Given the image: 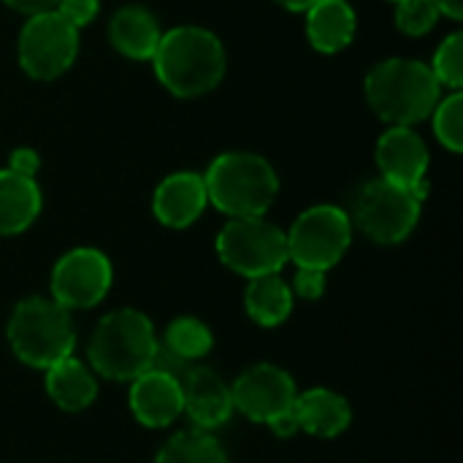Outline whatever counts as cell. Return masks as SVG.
I'll use <instances>...</instances> for the list:
<instances>
[{
  "instance_id": "6da1fadb",
  "label": "cell",
  "mask_w": 463,
  "mask_h": 463,
  "mask_svg": "<svg viewBox=\"0 0 463 463\" xmlns=\"http://www.w3.org/2000/svg\"><path fill=\"white\" fill-rule=\"evenodd\" d=\"M149 62L157 81L176 98H198L212 92L228 68L222 41L212 30L195 24H182L163 33Z\"/></svg>"
},
{
  "instance_id": "7a4b0ae2",
  "label": "cell",
  "mask_w": 463,
  "mask_h": 463,
  "mask_svg": "<svg viewBox=\"0 0 463 463\" xmlns=\"http://www.w3.org/2000/svg\"><path fill=\"white\" fill-rule=\"evenodd\" d=\"M366 100L374 114L391 125H407L431 117L442 98V84L420 60L391 57L366 73Z\"/></svg>"
},
{
  "instance_id": "3957f363",
  "label": "cell",
  "mask_w": 463,
  "mask_h": 463,
  "mask_svg": "<svg viewBox=\"0 0 463 463\" xmlns=\"http://www.w3.org/2000/svg\"><path fill=\"white\" fill-rule=\"evenodd\" d=\"M157 336L152 320L138 309L109 312L92 331L90 364L114 383H133L152 369L157 355Z\"/></svg>"
},
{
  "instance_id": "277c9868",
  "label": "cell",
  "mask_w": 463,
  "mask_h": 463,
  "mask_svg": "<svg viewBox=\"0 0 463 463\" xmlns=\"http://www.w3.org/2000/svg\"><path fill=\"white\" fill-rule=\"evenodd\" d=\"M209 203L228 217H263L279 193L274 165L255 152H222L203 174Z\"/></svg>"
},
{
  "instance_id": "5b68a950",
  "label": "cell",
  "mask_w": 463,
  "mask_h": 463,
  "mask_svg": "<svg viewBox=\"0 0 463 463\" xmlns=\"http://www.w3.org/2000/svg\"><path fill=\"white\" fill-rule=\"evenodd\" d=\"M8 345L14 355L33 366L49 369L68 358L76 345L73 323L68 309H62L54 298L33 296L16 304L8 320Z\"/></svg>"
},
{
  "instance_id": "8992f818",
  "label": "cell",
  "mask_w": 463,
  "mask_h": 463,
  "mask_svg": "<svg viewBox=\"0 0 463 463\" xmlns=\"http://www.w3.org/2000/svg\"><path fill=\"white\" fill-rule=\"evenodd\" d=\"M217 255L247 279L279 274L288 263V233L263 217H231L217 236Z\"/></svg>"
},
{
  "instance_id": "52a82bcc",
  "label": "cell",
  "mask_w": 463,
  "mask_h": 463,
  "mask_svg": "<svg viewBox=\"0 0 463 463\" xmlns=\"http://www.w3.org/2000/svg\"><path fill=\"white\" fill-rule=\"evenodd\" d=\"M353 241V220L345 209L320 203L301 212L288 233V260L298 269H334Z\"/></svg>"
},
{
  "instance_id": "ba28073f",
  "label": "cell",
  "mask_w": 463,
  "mask_h": 463,
  "mask_svg": "<svg viewBox=\"0 0 463 463\" xmlns=\"http://www.w3.org/2000/svg\"><path fill=\"white\" fill-rule=\"evenodd\" d=\"M364 236L377 244L404 241L420 220V198L388 179L366 182L353 203V217Z\"/></svg>"
},
{
  "instance_id": "9c48e42d",
  "label": "cell",
  "mask_w": 463,
  "mask_h": 463,
  "mask_svg": "<svg viewBox=\"0 0 463 463\" xmlns=\"http://www.w3.org/2000/svg\"><path fill=\"white\" fill-rule=\"evenodd\" d=\"M19 65L30 79L52 81L62 76L79 54V27L62 19L57 11L27 16L19 30Z\"/></svg>"
},
{
  "instance_id": "30bf717a",
  "label": "cell",
  "mask_w": 463,
  "mask_h": 463,
  "mask_svg": "<svg viewBox=\"0 0 463 463\" xmlns=\"http://www.w3.org/2000/svg\"><path fill=\"white\" fill-rule=\"evenodd\" d=\"M111 263L100 250L76 247L65 252L52 269V298L62 309H90L111 290Z\"/></svg>"
},
{
  "instance_id": "8fae6325",
  "label": "cell",
  "mask_w": 463,
  "mask_h": 463,
  "mask_svg": "<svg viewBox=\"0 0 463 463\" xmlns=\"http://www.w3.org/2000/svg\"><path fill=\"white\" fill-rule=\"evenodd\" d=\"M296 383L293 377L271 364H258L247 369L231 388L233 410L247 415L252 423H277L296 404Z\"/></svg>"
},
{
  "instance_id": "7c38bea8",
  "label": "cell",
  "mask_w": 463,
  "mask_h": 463,
  "mask_svg": "<svg viewBox=\"0 0 463 463\" xmlns=\"http://www.w3.org/2000/svg\"><path fill=\"white\" fill-rule=\"evenodd\" d=\"M377 165L383 179L402 184L407 190H412L420 201L429 193V149L426 141L420 138V133H415L407 125H391L374 149Z\"/></svg>"
},
{
  "instance_id": "4fadbf2b",
  "label": "cell",
  "mask_w": 463,
  "mask_h": 463,
  "mask_svg": "<svg viewBox=\"0 0 463 463\" xmlns=\"http://www.w3.org/2000/svg\"><path fill=\"white\" fill-rule=\"evenodd\" d=\"M130 412L146 429H165L184 412L182 383L160 369H149L130 385Z\"/></svg>"
},
{
  "instance_id": "5bb4252c",
  "label": "cell",
  "mask_w": 463,
  "mask_h": 463,
  "mask_svg": "<svg viewBox=\"0 0 463 463\" xmlns=\"http://www.w3.org/2000/svg\"><path fill=\"white\" fill-rule=\"evenodd\" d=\"M182 396H184V412L201 431L220 429L233 415L231 388L212 369L190 366L187 374L182 377Z\"/></svg>"
},
{
  "instance_id": "9a60e30c",
  "label": "cell",
  "mask_w": 463,
  "mask_h": 463,
  "mask_svg": "<svg viewBox=\"0 0 463 463\" xmlns=\"http://www.w3.org/2000/svg\"><path fill=\"white\" fill-rule=\"evenodd\" d=\"M209 203L203 176L195 171H176L165 176L155 195H152V212L155 217L168 228H187L193 225Z\"/></svg>"
},
{
  "instance_id": "2e32d148",
  "label": "cell",
  "mask_w": 463,
  "mask_h": 463,
  "mask_svg": "<svg viewBox=\"0 0 463 463\" xmlns=\"http://www.w3.org/2000/svg\"><path fill=\"white\" fill-rule=\"evenodd\" d=\"M293 418H296L298 431L331 439V437H339L350 426L353 412H350V404L345 396H339L328 388H315V391L296 396Z\"/></svg>"
},
{
  "instance_id": "e0dca14e",
  "label": "cell",
  "mask_w": 463,
  "mask_h": 463,
  "mask_svg": "<svg viewBox=\"0 0 463 463\" xmlns=\"http://www.w3.org/2000/svg\"><path fill=\"white\" fill-rule=\"evenodd\" d=\"M358 16L347 0H317L307 8V38L323 54L347 49L355 38Z\"/></svg>"
},
{
  "instance_id": "ac0fdd59",
  "label": "cell",
  "mask_w": 463,
  "mask_h": 463,
  "mask_svg": "<svg viewBox=\"0 0 463 463\" xmlns=\"http://www.w3.org/2000/svg\"><path fill=\"white\" fill-rule=\"evenodd\" d=\"M41 206V187L33 176H22L11 168L0 171V236L27 231L38 220Z\"/></svg>"
},
{
  "instance_id": "d6986e66",
  "label": "cell",
  "mask_w": 463,
  "mask_h": 463,
  "mask_svg": "<svg viewBox=\"0 0 463 463\" xmlns=\"http://www.w3.org/2000/svg\"><path fill=\"white\" fill-rule=\"evenodd\" d=\"M160 35L157 16L144 5H122L109 22L111 46L130 60H152Z\"/></svg>"
},
{
  "instance_id": "ffe728a7",
  "label": "cell",
  "mask_w": 463,
  "mask_h": 463,
  "mask_svg": "<svg viewBox=\"0 0 463 463\" xmlns=\"http://www.w3.org/2000/svg\"><path fill=\"white\" fill-rule=\"evenodd\" d=\"M46 393L65 412L87 410L98 396L95 374L76 358H62L60 364L46 369Z\"/></svg>"
},
{
  "instance_id": "44dd1931",
  "label": "cell",
  "mask_w": 463,
  "mask_h": 463,
  "mask_svg": "<svg viewBox=\"0 0 463 463\" xmlns=\"http://www.w3.org/2000/svg\"><path fill=\"white\" fill-rule=\"evenodd\" d=\"M244 307L247 315L263 326V328H274L282 326L290 312H293V293L290 285L279 277V274H263L250 279L247 293H244Z\"/></svg>"
},
{
  "instance_id": "7402d4cb",
  "label": "cell",
  "mask_w": 463,
  "mask_h": 463,
  "mask_svg": "<svg viewBox=\"0 0 463 463\" xmlns=\"http://www.w3.org/2000/svg\"><path fill=\"white\" fill-rule=\"evenodd\" d=\"M155 463H231L222 445L201 431V429H193V431H179L176 437H171L165 442V448L157 453Z\"/></svg>"
},
{
  "instance_id": "603a6c76",
  "label": "cell",
  "mask_w": 463,
  "mask_h": 463,
  "mask_svg": "<svg viewBox=\"0 0 463 463\" xmlns=\"http://www.w3.org/2000/svg\"><path fill=\"white\" fill-rule=\"evenodd\" d=\"M163 347L174 358H179L184 364H193V361L206 358L212 353L214 336H212L209 326H203L198 317H176L168 326L165 336H163Z\"/></svg>"
},
{
  "instance_id": "cb8c5ba5",
  "label": "cell",
  "mask_w": 463,
  "mask_h": 463,
  "mask_svg": "<svg viewBox=\"0 0 463 463\" xmlns=\"http://www.w3.org/2000/svg\"><path fill=\"white\" fill-rule=\"evenodd\" d=\"M434 117V133L442 141L445 149L458 155L463 149V95L461 90H453L448 98H439V103L431 111Z\"/></svg>"
},
{
  "instance_id": "d4e9b609",
  "label": "cell",
  "mask_w": 463,
  "mask_h": 463,
  "mask_svg": "<svg viewBox=\"0 0 463 463\" xmlns=\"http://www.w3.org/2000/svg\"><path fill=\"white\" fill-rule=\"evenodd\" d=\"M439 84L450 90H461L463 84V33L448 35L434 52V62L429 65Z\"/></svg>"
},
{
  "instance_id": "484cf974",
  "label": "cell",
  "mask_w": 463,
  "mask_h": 463,
  "mask_svg": "<svg viewBox=\"0 0 463 463\" xmlns=\"http://www.w3.org/2000/svg\"><path fill=\"white\" fill-rule=\"evenodd\" d=\"M439 19V11L431 0H399L396 3V27L407 35H426Z\"/></svg>"
},
{
  "instance_id": "4316f807",
  "label": "cell",
  "mask_w": 463,
  "mask_h": 463,
  "mask_svg": "<svg viewBox=\"0 0 463 463\" xmlns=\"http://www.w3.org/2000/svg\"><path fill=\"white\" fill-rule=\"evenodd\" d=\"M54 11L73 27H87L100 11V0H60Z\"/></svg>"
},
{
  "instance_id": "83f0119b",
  "label": "cell",
  "mask_w": 463,
  "mask_h": 463,
  "mask_svg": "<svg viewBox=\"0 0 463 463\" xmlns=\"http://www.w3.org/2000/svg\"><path fill=\"white\" fill-rule=\"evenodd\" d=\"M293 290L301 298H320L326 293V271L317 269H298L293 279Z\"/></svg>"
},
{
  "instance_id": "f1b7e54d",
  "label": "cell",
  "mask_w": 463,
  "mask_h": 463,
  "mask_svg": "<svg viewBox=\"0 0 463 463\" xmlns=\"http://www.w3.org/2000/svg\"><path fill=\"white\" fill-rule=\"evenodd\" d=\"M8 168L16 171V174H22V176H33V179H35V174H38V168H41V157H38L35 149L22 146V149H16V152L11 155Z\"/></svg>"
},
{
  "instance_id": "f546056e",
  "label": "cell",
  "mask_w": 463,
  "mask_h": 463,
  "mask_svg": "<svg viewBox=\"0 0 463 463\" xmlns=\"http://www.w3.org/2000/svg\"><path fill=\"white\" fill-rule=\"evenodd\" d=\"M5 5H11L14 11H22L27 16L33 14H43V11H54L60 0H3Z\"/></svg>"
},
{
  "instance_id": "4dcf8cb0",
  "label": "cell",
  "mask_w": 463,
  "mask_h": 463,
  "mask_svg": "<svg viewBox=\"0 0 463 463\" xmlns=\"http://www.w3.org/2000/svg\"><path fill=\"white\" fill-rule=\"evenodd\" d=\"M437 5L439 14L450 16V19H461L463 16V0H431Z\"/></svg>"
},
{
  "instance_id": "1f68e13d",
  "label": "cell",
  "mask_w": 463,
  "mask_h": 463,
  "mask_svg": "<svg viewBox=\"0 0 463 463\" xmlns=\"http://www.w3.org/2000/svg\"><path fill=\"white\" fill-rule=\"evenodd\" d=\"M282 8H288V11H307V8H312L317 0H277Z\"/></svg>"
},
{
  "instance_id": "d6a6232c",
  "label": "cell",
  "mask_w": 463,
  "mask_h": 463,
  "mask_svg": "<svg viewBox=\"0 0 463 463\" xmlns=\"http://www.w3.org/2000/svg\"><path fill=\"white\" fill-rule=\"evenodd\" d=\"M393 3H399V0H393Z\"/></svg>"
}]
</instances>
